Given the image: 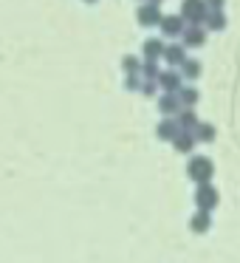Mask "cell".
<instances>
[{
    "mask_svg": "<svg viewBox=\"0 0 240 263\" xmlns=\"http://www.w3.org/2000/svg\"><path fill=\"white\" fill-rule=\"evenodd\" d=\"M201 12H204V3L201 0H187L184 3V14L187 17H201Z\"/></svg>",
    "mask_w": 240,
    "mask_h": 263,
    "instance_id": "6da1fadb",
    "label": "cell"
},
{
    "mask_svg": "<svg viewBox=\"0 0 240 263\" xmlns=\"http://www.w3.org/2000/svg\"><path fill=\"white\" fill-rule=\"evenodd\" d=\"M161 26H164V31H167V34H175V31L181 29V20H178V17H167Z\"/></svg>",
    "mask_w": 240,
    "mask_h": 263,
    "instance_id": "7a4b0ae2",
    "label": "cell"
},
{
    "mask_svg": "<svg viewBox=\"0 0 240 263\" xmlns=\"http://www.w3.org/2000/svg\"><path fill=\"white\" fill-rule=\"evenodd\" d=\"M187 43L201 46V43H204V31H201V29H189V31H187Z\"/></svg>",
    "mask_w": 240,
    "mask_h": 263,
    "instance_id": "3957f363",
    "label": "cell"
},
{
    "mask_svg": "<svg viewBox=\"0 0 240 263\" xmlns=\"http://www.w3.org/2000/svg\"><path fill=\"white\" fill-rule=\"evenodd\" d=\"M138 17H142V23H155V9L153 6L142 9V14H138Z\"/></svg>",
    "mask_w": 240,
    "mask_h": 263,
    "instance_id": "277c9868",
    "label": "cell"
},
{
    "mask_svg": "<svg viewBox=\"0 0 240 263\" xmlns=\"http://www.w3.org/2000/svg\"><path fill=\"white\" fill-rule=\"evenodd\" d=\"M206 20H209V26H215V29H223V23H226V20H223V14H221V12H212L209 17H206Z\"/></svg>",
    "mask_w": 240,
    "mask_h": 263,
    "instance_id": "5b68a950",
    "label": "cell"
},
{
    "mask_svg": "<svg viewBox=\"0 0 240 263\" xmlns=\"http://www.w3.org/2000/svg\"><path fill=\"white\" fill-rule=\"evenodd\" d=\"M167 57H170L172 63H178V60L184 57V48H181V46H172V48H167Z\"/></svg>",
    "mask_w": 240,
    "mask_h": 263,
    "instance_id": "8992f818",
    "label": "cell"
},
{
    "mask_svg": "<svg viewBox=\"0 0 240 263\" xmlns=\"http://www.w3.org/2000/svg\"><path fill=\"white\" fill-rule=\"evenodd\" d=\"M161 82H164V88H175L178 85V77L175 74H164V77H161Z\"/></svg>",
    "mask_w": 240,
    "mask_h": 263,
    "instance_id": "52a82bcc",
    "label": "cell"
},
{
    "mask_svg": "<svg viewBox=\"0 0 240 263\" xmlns=\"http://www.w3.org/2000/svg\"><path fill=\"white\" fill-rule=\"evenodd\" d=\"M184 71H187V74H192V77H195V74H198L201 68H198V63H187V65H184Z\"/></svg>",
    "mask_w": 240,
    "mask_h": 263,
    "instance_id": "ba28073f",
    "label": "cell"
},
{
    "mask_svg": "<svg viewBox=\"0 0 240 263\" xmlns=\"http://www.w3.org/2000/svg\"><path fill=\"white\" fill-rule=\"evenodd\" d=\"M147 51H150V54H155V51H161V46L153 40V43H147Z\"/></svg>",
    "mask_w": 240,
    "mask_h": 263,
    "instance_id": "9c48e42d",
    "label": "cell"
},
{
    "mask_svg": "<svg viewBox=\"0 0 240 263\" xmlns=\"http://www.w3.org/2000/svg\"><path fill=\"white\" fill-rule=\"evenodd\" d=\"M195 97H198L195 91H184V99H187V102H195Z\"/></svg>",
    "mask_w": 240,
    "mask_h": 263,
    "instance_id": "30bf717a",
    "label": "cell"
},
{
    "mask_svg": "<svg viewBox=\"0 0 240 263\" xmlns=\"http://www.w3.org/2000/svg\"><path fill=\"white\" fill-rule=\"evenodd\" d=\"M209 3H215V6H221V3H223V0H209Z\"/></svg>",
    "mask_w": 240,
    "mask_h": 263,
    "instance_id": "8fae6325",
    "label": "cell"
}]
</instances>
